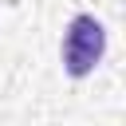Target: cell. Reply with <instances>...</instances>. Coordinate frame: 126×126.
<instances>
[{
	"instance_id": "cell-1",
	"label": "cell",
	"mask_w": 126,
	"mask_h": 126,
	"mask_svg": "<svg viewBox=\"0 0 126 126\" xmlns=\"http://www.w3.org/2000/svg\"><path fill=\"white\" fill-rule=\"evenodd\" d=\"M59 55H63V71H67L71 79L91 75V71L98 67V59L106 55V28H102L91 12L71 16V24H67V32H63Z\"/></svg>"
}]
</instances>
